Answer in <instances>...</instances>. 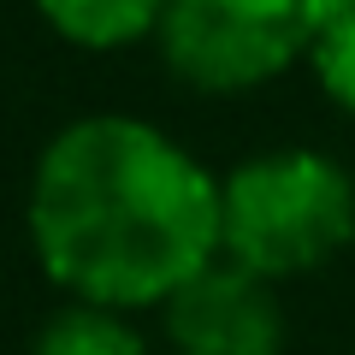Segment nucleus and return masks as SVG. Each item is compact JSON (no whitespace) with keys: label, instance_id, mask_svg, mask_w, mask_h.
Listing matches in <instances>:
<instances>
[{"label":"nucleus","instance_id":"1","mask_svg":"<svg viewBox=\"0 0 355 355\" xmlns=\"http://www.w3.org/2000/svg\"><path fill=\"white\" fill-rule=\"evenodd\" d=\"M24 231L71 302L160 308L219 261V178L148 119L89 113L36 154Z\"/></svg>","mask_w":355,"mask_h":355},{"label":"nucleus","instance_id":"2","mask_svg":"<svg viewBox=\"0 0 355 355\" xmlns=\"http://www.w3.org/2000/svg\"><path fill=\"white\" fill-rule=\"evenodd\" d=\"M355 243V178L320 148H266L219 178V254L302 279Z\"/></svg>","mask_w":355,"mask_h":355},{"label":"nucleus","instance_id":"3","mask_svg":"<svg viewBox=\"0 0 355 355\" xmlns=\"http://www.w3.org/2000/svg\"><path fill=\"white\" fill-rule=\"evenodd\" d=\"M338 0H166L160 60L202 95H243L308 60Z\"/></svg>","mask_w":355,"mask_h":355},{"label":"nucleus","instance_id":"4","mask_svg":"<svg viewBox=\"0 0 355 355\" xmlns=\"http://www.w3.org/2000/svg\"><path fill=\"white\" fill-rule=\"evenodd\" d=\"M166 343L178 355H279L284 349V308L272 279L237 266L231 254L207 261L160 302Z\"/></svg>","mask_w":355,"mask_h":355},{"label":"nucleus","instance_id":"5","mask_svg":"<svg viewBox=\"0 0 355 355\" xmlns=\"http://www.w3.org/2000/svg\"><path fill=\"white\" fill-rule=\"evenodd\" d=\"M42 24L83 53H119L160 30L166 0H30Z\"/></svg>","mask_w":355,"mask_h":355},{"label":"nucleus","instance_id":"6","mask_svg":"<svg viewBox=\"0 0 355 355\" xmlns=\"http://www.w3.org/2000/svg\"><path fill=\"white\" fill-rule=\"evenodd\" d=\"M30 355H148V338L130 326V314L101 302H71L36 331Z\"/></svg>","mask_w":355,"mask_h":355},{"label":"nucleus","instance_id":"7","mask_svg":"<svg viewBox=\"0 0 355 355\" xmlns=\"http://www.w3.org/2000/svg\"><path fill=\"white\" fill-rule=\"evenodd\" d=\"M308 71L326 89V101L355 119V0H338V6H331L326 30H320L314 48H308Z\"/></svg>","mask_w":355,"mask_h":355}]
</instances>
